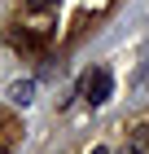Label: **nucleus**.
Here are the masks:
<instances>
[{
    "instance_id": "nucleus-2",
    "label": "nucleus",
    "mask_w": 149,
    "mask_h": 154,
    "mask_svg": "<svg viewBox=\"0 0 149 154\" xmlns=\"http://www.w3.org/2000/svg\"><path fill=\"white\" fill-rule=\"evenodd\" d=\"M31 97H35V79H18V84H9V101H13V106H31Z\"/></svg>"
},
{
    "instance_id": "nucleus-1",
    "label": "nucleus",
    "mask_w": 149,
    "mask_h": 154,
    "mask_svg": "<svg viewBox=\"0 0 149 154\" xmlns=\"http://www.w3.org/2000/svg\"><path fill=\"white\" fill-rule=\"evenodd\" d=\"M110 93H114V75L105 71V66L83 71V79H79V97L88 101V106H105V101H110Z\"/></svg>"
},
{
    "instance_id": "nucleus-5",
    "label": "nucleus",
    "mask_w": 149,
    "mask_h": 154,
    "mask_svg": "<svg viewBox=\"0 0 149 154\" xmlns=\"http://www.w3.org/2000/svg\"><path fill=\"white\" fill-rule=\"evenodd\" d=\"M0 154H4V150H0Z\"/></svg>"
},
{
    "instance_id": "nucleus-3",
    "label": "nucleus",
    "mask_w": 149,
    "mask_h": 154,
    "mask_svg": "<svg viewBox=\"0 0 149 154\" xmlns=\"http://www.w3.org/2000/svg\"><path fill=\"white\" fill-rule=\"evenodd\" d=\"M26 9H31V13H44V9H57V0H26Z\"/></svg>"
},
{
    "instance_id": "nucleus-4",
    "label": "nucleus",
    "mask_w": 149,
    "mask_h": 154,
    "mask_svg": "<svg viewBox=\"0 0 149 154\" xmlns=\"http://www.w3.org/2000/svg\"><path fill=\"white\" fill-rule=\"evenodd\" d=\"M92 154H110V150H105V145H97V150H92Z\"/></svg>"
}]
</instances>
